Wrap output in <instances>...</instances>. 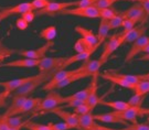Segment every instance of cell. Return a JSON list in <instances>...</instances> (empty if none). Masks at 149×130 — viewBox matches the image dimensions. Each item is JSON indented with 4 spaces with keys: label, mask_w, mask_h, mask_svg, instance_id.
<instances>
[{
    "label": "cell",
    "mask_w": 149,
    "mask_h": 130,
    "mask_svg": "<svg viewBox=\"0 0 149 130\" xmlns=\"http://www.w3.org/2000/svg\"><path fill=\"white\" fill-rule=\"evenodd\" d=\"M64 104V97L59 94V93L51 91L48 95L42 99L41 104L38 106V108L36 109V111L40 113V114H45L49 113L51 109H54L56 107H59L60 105Z\"/></svg>",
    "instance_id": "3957f363"
},
{
    "label": "cell",
    "mask_w": 149,
    "mask_h": 130,
    "mask_svg": "<svg viewBox=\"0 0 149 130\" xmlns=\"http://www.w3.org/2000/svg\"><path fill=\"white\" fill-rule=\"evenodd\" d=\"M32 78H33V75L27 76V77H22V78H16V80H11V81H7V82H0V87H3L5 88V92L10 96L11 93L17 91L19 87L23 86L26 83L31 81Z\"/></svg>",
    "instance_id": "9a60e30c"
},
{
    "label": "cell",
    "mask_w": 149,
    "mask_h": 130,
    "mask_svg": "<svg viewBox=\"0 0 149 130\" xmlns=\"http://www.w3.org/2000/svg\"><path fill=\"white\" fill-rule=\"evenodd\" d=\"M49 113L55 114L59 118L63 120L65 124H68L71 129H80V121L79 115L74 114V113H70L68 110H64L62 107H56L54 109H51Z\"/></svg>",
    "instance_id": "52a82bcc"
},
{
    "label": "cell",
    "mask_w": 149,
    "mask_h": 130,
    "mask_svg": "<svg viewBox=\"0 0 149 130\" xmlns=\"http://www.w3.org/2000/svg\"><path fill=\"white\" fill-rule=\"evenodd\" d=\"M143 52H145V53H149V45H147V46L143 50Z\"/></svg>",
    "instance_id": "11a10c76"
},
{
    "label": "cell",
    "mask_w": 149,
    "mask_h": 130,
    "mask_svg": "<svg viewBox=\"0 0 149 130\" xmlns=\"http://www.w3.org/2000/svg\"><path fill=\"white\" fill-rule=\"evenodd\" d=\"M140 76V80H146V81H149V73H146V74H143Z\"/></svg>",
    "instance_id": "f5cc1de1"
},
{
    "label": "cell",
    "mask_w": 149,
    "mask_h": 130,
    "mask_svg": "<svg viewBox=\"0 0 149 130\" xmlns=\"http://www.w3.org/2000/svg\"><path fill=\"white\" fill-rule=\"evenodd\" d=\"M74 30L76 33L81 34V37L84 39L86 42L90 44L91 46H95L96 44L98 43L97 35H95V33L93 32L91 29L81 27V26H76V27L74 28Z\"/></svg>",
    "instance_id": "ffe728a7"
},
{
    "label": "cell",
    "mask_w": 149,
    "mask_h": 130,
    "mask_svg": "<svg viewBox=\"0 0 149 130\" xmlns=\"http://www.w3.org/2000/svg\"><path fill=\"white\" fill-rule=\"evenodd\" d=\"M75 6V1H68V2H50L44 9L39 10L37 12L38 16H54L56 13L62 12L65 9H69L70 7Z\"/></svg>",
    "instance_id": "30bf717a"
},
{
    "label": "cell",
    "mask_w": 149,
    "mask_h": 130,
    "mask_svg": "<svg viewBox=\"0 0 149 130\" xmlns=\"http://www.w3.org/2000/svg\"><path fill=\"white\" fill-rule=\"evenodd\" d=\"M148 1H149V0H148Z\"/></svg>",
    "instance_id": "be15d7a7"
},
{
    "label": "cell",
    "mask_w": 149,
    "mask_h": 130,
    "mask_svg": "<svg viewBox=\"0 0 149 130\" xmlns=\"http://www.w3.org/2000/svg\"><path fill=\"white\" fill-rule=\"evenodd\" d=\"M94 119L96 121L106 122V124H122L124 126H128V121L117 117L115 114H113V111H111V113H105V114L94 115Z\"/></svg>",
    "instance_id": "d6986e66"
},
{
    "label": "cell",
    "mask_w": 149,
    "mask_h": 130,
    "mask_svg": "<svg viewBox=\"0 0 149 130\" xmlns=\"http://www.w3.org/2000/svg\"><path fill=\"white\" fill-rule=\"evenodd\" d=\"M133 92L135 94L141 95V96H147L149 94V81L141 80L139 83H137L135 85V88H134Z\"/></svg>",
    "instance_id": "f546056e"
},
{
    "label": "cell",
    "mask_w": 149,
    "mask_h": 130,
    "mask_svg": "<svg viewBox=\"0 0 149 130\" xmlns=\"http://www.w3.org/2000/svg\"><path fill=\"white\" fill-rule=\"evenodd\" d=\"M9 97V95L6 92H1L0 93V108L3 107L6 105V102H7V98Z\"/></svg>",
    "instance_id": "c3c4849f"
},
{
    "label": "cell",
    "mask_w": 149,
    "mask_h": 130,
    "mask_svg": "<svg viewBox=\"0 0 149 130\" xmlns=\"http://www.w3.org/2000/svg\"><path fill=\"white\" fill-rule=\"evenodd\" d=\"M105 64V62H103L101 59H97V60H92V59H87V60L84 61V63L81 65L79 68L76 70L79 72H84V73H88L93 76L95 73H98L100 72V68H101L103 65Z\"/></svg>",
    "instance_id": "2e32d148"
},
{
    "label": "cell",
    "mask_w": 149,
    "mask_h": 130,
    "mask_svg": "<svg viewBox=\"0 0 149 130\" xmlns=\"http://www.w3.org/2000/svg\"><path fill=\"white\" fill-rule=\"evenodd\" d=\"M86 102L85 100H79V99H74V100H70L66 103V106L65 107H71V108H76V107H79L81 105H83V104H85Z\"/></svg>",
    "instance_id": "bcb514c9"
},
{
    "label": "cell",
    "mask_w": 149,
    "mask_h": 130,
    "mask_svg": "<svg viewBox=\"0 0 149 130\" xmlns=\"http://www.w3.org/2000/svg\"><path fill=\"white\" fill-rule=\"evenodd\" d=\"M54 45V41H50L43 44L41 48H38L36 50H22V51H16V53L21 55L26 59H32V60H41L43 59L47 52Z\"/></svg>",
    "instance_id": "ba28073f"
},
{
    "label": "cell",
    "mask_w": 149,
    "mask_h": 130,
    "mask_svg": "<svg viewBox=\"0 0 149 130\" xmlns=\"http://www.w3.org/2000/svg\"><path fill=\"white\" fill-rule=\"evenodd\" d=\"M111 26H109V20H105V19H101L100 21V27H98V32H97V40L98 43L103 44L104 41L106 40L107 34L111 31Z\"/></svg>",
    "instance_id": "484cf974"
},
{
    "label": "cell",
    "mask_w": 149,
    "mask_h": 130,
    "mask_svg": "<svg viewBox=\"0 0 149 130\" xmlns=\"http://www.w3.org/2000/svg\"><path fill=\"white\" fill-rule=\"evenodd\" d=\"M113 114H115L117 117L126 120L132 124H137V118L139 116H144V108L143 107H129L125 110H113Z\"/></svg>",
    "instance_id": "8fae6325"
},
{
    "label": "cell",
    "mask_w": 149,
    "mask_h": 130,
    "mask_svg": "<svg viewBox=\"0 0 149 130\" xmlns=\"http://www.w3.org/2000/svg\"><path fill=\"white\" fill-rule=\"evenodd\" d=\"M102 77L106 81L111 82L113 84H116L118 86L124 87V88H127V89H130V91H134L135 88V85L136 84H133V83H129V82L125 81V80H122L117 76H115L113 74V72H106V73H103L102 74Z\"/></svg>",
    "instance_id": "7402d4cb"
},
{
    "label": "cell",
    "mask_w": 149,
    "mask_h": 130,
    "mask_svg": "<svg viewBox=\"0 0 149 130\" xmlns=\"http://www.w3.org/2000/svg\"><path fill=\"white\" fill-rule=\"evenodd\" d=\"M68 56H60V57H48L44 56L40 60V64L38 68L40 72H58L61 70V66L63 65Z\"/></svg>",
    "instance_id": "5b68a950"
},
{
    "label": "cell",
    "mask_w": 149,
    "mask_h": 130,
    "mask_svg": "<svg viewBox=\"0 0 149 130\" xmlns=\"http://www.w3.org/2000/svg\"><path fill=\"white\" fill-rule=\"evenodd\" d=\"M126 35H127L126 32H123V33H120V34H113L112 37L105 42L104 50H103V53H102V55L100 56V59H101L103 62L106 63L107 61H108V59H109V56H111L122 44H124L125 39H126Z\"/></svg>",
    "instance_id": "7a4b0ae2"
},
{
    "label": "cell",
    "mask_w": 149,
    "mask_h": 130,
    "mask_svg": "<svg viewBox=\"0 0 149 130\" xmlns=\"http://www.w3.org/2000/svg\"><path fill=\"white\" fill-rule=\"evenodd\" d=\"M26 128L28 130H54L53 124L50 122L48 125H42V124H37V122H32L28 120L26 124Z\"/></svg>",
    "instance_id": "4dcf8cb0"
},
{
    "label": "cell",
    "mask_w": 149,
    "mask_h": 130,
    "mask_svg": "<svg viewBox=\"0 0 149 130\" xmlns=\"http://www.w3.org/2000/svg\"><path fill=\"white\" fill-rule=\"evenodd\" d=\"M93 109L91 108V106L88 105V104H83V105H81V106H79V107H76V108L73 109V113L76 115H79V116H82V115H85L87 114V113H90V111H92Z\"/></svg>",
    "instance_id": "74e56055"
},
{
    "label": "cell",
    "mask_w": 149,
    "mask_h": 130,
    "mask_svg": "<svg viewBox=\"0 0 149 130\" xmlns=\"http://www.w3.org/2000/svg\"><path fill=\"white\" fill-rule=\"evenodd\" d=\"M53 72H40L37 75H33L30 82L26 83L23 86L19 87L17 91L13 92V96H26L28 97L34 89H37L39 86L42 84H45L47 82L50 81V78L53 76Z\"/></svg>",
    "instance_id": "6da1fadb"
},
{
    "label": "cell",
    "mask_w": 149,
    "mask_h": 130,
    "mask_svg": "<svg viewBox=\"0 0 149 130\" xmlns=\"http://www.w3.org/2000/svg\"><path fill=\"white\" fill-rule=\"evenodd\" d=\"M100 10V16L101 19H105V20H112L114 17L117 15V12L112 10L111 8H105V9H98Z\"/></svg>",
    "instance_id": "8d00e7d4"
},
{
    "label": "cell",
    "mask_w": 149,
    "mask_h": 130,
    "mask_svg": "<svg viewBox=\"0 0 149 130\" xmlns=\"http://www.w3.org/2000/svg\"><path fill=\"white\" fill-rule=\"evenodd\" d=\"M80 121V130H92L95 126V119L93 110L85 115H82L79 118Z\"/></svg>",
    "instance_id": "603a6c76"
},
{
    "label": "cell",
    "mask_w": 149,
    "mask_h": 130,
    "mask_svg": "<svg viewBox=\"0 0 149 130\" xmlns=\"http://www.w3.org/2000/svg\"><path fill=\"white\" fill-rule=\"evenodd\" d=\"M114 3H115L114 0H98L94 3V6L97 9H105V8H111Z\"/></svg>",
    "instance_id": "ab89813d"
},
{
    "label": "cell",
    "mask_w": 149,
    "mask_h": 130,
    "mask_svg": "<svg viewBox=\"0 0 149 130\" xmlns=\"http://www.w3.org/2000/svg\"><path fill=\"white\" fill-rule=\"evenodd\" d=\"M137 60H138V61H149V53H146L145 55H143V56L138 57Z\"/></svg>",
    "instance_id": "f907efd6"
},
{
    "label": "cell",
    "mask_w": 149,
    "mask_h": 130,
    "mask_svg": "<svg viewBox=\"0 0 149 130\" xmlns=\"http://www.w3.org/2000/svg\"><path fill=\"white\" fill-rule=\"evenodd\" d=\"M147 45H149V37H147L146 34L143 35V37H140L139 39H137V40L132 44L130 49H129V51L127 52L126 57H125V63L130 62L136 55L139 54L140 52H143V50H144Z\"/></svg>",
    "instance_id": "4fadbf2b"
},
{
    "label": "cell",
    "mask_w": 149,
    "mask_h": 130,
    "mask_svg": "<svg viewBox=\"0 0 149 130\" xmlns=\"http://www.w3.org/2000/svg\"><path fill=\"white\" fill-rule=\"evenodd\" d=\"M113 74L115 76H117L122 80H125V81L129 82V83H133V84H137L141 81L140 80V76L139 75H132V74H119V73H116V72H113Z\"/></svg>",
    "instance_id": "d6a6232c"
},
{
    "label": "cell",
    "mask_w": 149,
    "mask_h": 130,
    "mask_svg": "<svg viewBox=\"0 0 149 130\" xmlns=\"http://www.w3.org/2000/svg\"><path fill=\"white\" fill-rule=\"evenodd\" d=\"M100 105H104V106H107V107H111L114 110H125V109H128L129 107H132L127 102H123V100H113V102H106V100H101L100 102Z\"/></svg>",
    "instance_id": "83f0119b"
},
{
    "label": "cell",
    "mask_w": 149,
    "mask_h": 130,
    "mask_svg": "<svg viewBox=\"0 0 149 130\" xmlns=\"http://www.w3.org/2000/svg\"><path fill=\"white\" fill-rule=\"evenodd\" d=\"M10 126L8 124V117L6 115L0 116V130H9Z\"/></svg>",
    "instance_id": "f6af8a7d"
},
{
    "label": "cell",
    "mask_w": 149,
    "mask_h": 130,
    "mask_svg": "<svg viewBox=\"0 0 149 130\" xmlns=\"http://www.w3.org/2000/svg\"><path fill=\"white\" fill-rule=\"evenodd\" d=\"M31 10H34V9H33V7H32V3L29 2V1H27V2H21V3L15 6V7H10V8H5V9H2V11H3L8 17L13 16V15H22V13H24V12H28V11H31Z\"/></svg>",
    "instance_id": "44dd1931"
},
{
    "label": "cell",
    "mask_w": 149,
    "mask_h": 130,
    "mask_svg": "<svg viewBox=\"0 0 149 130\" xmlns=\"http://www.w3.org/2000/svg\"><path fill=\"white\" fill-rule=\"evenodd\" d=\"M16 26L19 30L24 31V30H27L28 27H29V23H28L23 18H18V19L16 20Z\"/></svg>",
    "instance_id": "7bdbcfd3"
},
{
    "label": "cell",
    "mask_w": 149,
    "mask_h": 130,
    "mask_svg": "<svg viewBox=\"0 0 149 130\" xmlns=\"http://www.w3.org/2000/svg\"><path fill=\"white\" fill-rule=\"evenodd\" d=\"M94 46H91L90 44L86 42L83 38L79 39L74 44V50L76 53H82V52H85V51H88V50L93 49Z\"/></svg>",
    "instance_id": "1f68e13d"
},
{
    "label": "cell",
    "mask_w": 149,
    "mask_h": 130,
    "mask_svg": "<svg viewBox=\"0 0 149 130\" xmlns=\"http://www.w3.org/2000/svg\"><path fill=\"white\" fill-rule=\"evenodd\" d=\"M98 76H100V72H98V73H95L94 75L92 76V81H91V83H92V86L93 87H92V91H91L90 96H88L87 100H86V104H88L92 109H94L97 105H100V102L103 100L107 95H109L111 92L113 91V88H111V89H109L105 95H103L102 97H98V96H97V88H98V86H97V78H98Z\"/></svg>",
    "instance_id": "7c38bea8"
},
{
    "label": "cell",
    "mask_w": 149,
    "mask_h": 130,
    "mask_svg": "<svg viewBox=\"0 0 149 130\" xmlns=\"http://www.w3.org/2000/svg\"><path fill=\"white\" fill-rule=\"evenodd\" d=\"M7 18H8V16L6 15L3 11H2V10L0 11V22L3 21V20H5V19H7Z\"/></svg>",
    "instance_id": "816d5d0a"
},
{
    "label": "cell",
    "mask_w": 149,
    "mask_h": 130,
    "mask_svg": "<svg viewBox=\"0 0 149 130\" xmlns=\"http://www.w3.org/2000/svg\"><path fill=\"white\" fill-rule=\"evenodd\" d=\"M96 1H98V0H95V2H96ZM95 2H94V3H95Z\"/></svg>",
    "instance_id": "6125c7cd"
},
{
    "label": "cell",
    "mask_w": 149,
    "mask_h": 130,
    "mask_svg": "<svg viewBox=\"0 0 149 130\" xmlns=\"http://www.w3.org/2000/svg\"><path fill=\"white\" fill-rule=\"evenodd\" d=\"M40 38L44 39L47 42L53 41L55 37H56V27L55 26H49V27L44 28L40 32Z\"/></svg>",
    "instance_id": "f1b7e54d"
},
{
    "label": "cell",
    "mask_w": 149,
    "mask_h": 130,
    "mask_svg": "<svg viewBox=\"0 0 149 130\" xmlns=\"http://www.w3.org/2000/svg\"><path fill=\"white\" fill-rule=\"evenodd\" d=\"M127 35H126V39H125V42L124 44H128L132 43V42H135L137 39H139L140 37H143L146 34V26H139V27H135L129 32H126Z\"/></svg>",
    "instance_id": "cb8c5ba5"
},
{
    "label": "cell",
    "mask_w": 149,
    "mask_h": 130,
    "mask_svg": "<svg viewBox=\"0 0 149 130\" xmlns=\"http://www.w3.org/2000/svg\"><path fill=\"white\" fill-rule=\"evenodd\" d=\"M54 130H69L71 129L68 124L65 122H60V124H53Z\"/></svg>",
    "instance_id": "7dc6e473"
},
{
    "label": "cell",
    "mask_w": 149,
    "mask_h": 130,
    "mask_svg": "<svg viewBox=\"0 0 149 130\" xmlns=\"http://www.w3.org/2000/svg\"><path fill=\"white\" fill-rule=\"evenodd\" d=\"M116 1H119V0H114V2H116ZM129 1H134V2H138V0H129Z\"/></svg>",
    "instance_id": "91938a15"
},
{
    "label": "cell",
    "mask_w": 149,
    "mask_h": 130,
    "mask_svg": "<svg viewBox=\"0 0 149 130\" xmlns=\"http://www.w3.org/2000/svg\"><path fill=\"white\" fill-rule=\"evenodd\" d=\"M137 23H138V22L133 20V19H125L124 26H123V29H124L123 32H129V31H132L134 28L136 27Z\"/></svg>",
    "instance_id": "b9f144b4"
},
{
    "label": "cell",
    "mask_w": 149,
    "mask_h": 130,
    "mask_svg": "<svg viewBox=\"0 0 149 130\" xmlns=\"http://www.w3.org/2000/svg\"><path fill=\"white\" fill-rule=\"evenodd\" d=\"M21 128H22V127H17V128H10L9 130H20Z\"/></svg>",
    "instance_id": "6f0895ef"
},
{
    "label": "cell",
    "mask_w": 149,
    "mask_h": 130,
    "mask_svg": "<svg viewBox=\"0 0 149 130\" xmlns=\"http://www.w3.org/2000/svg\"><path fill=\"white\" fill-rule=\"evenodd\" d=\"M40 64V60H32V59H21V60L11 61L9 63L0 64V67H38Z\"/></svg>",
    "instance_id": "e0dca14e"
},
{
    "label": "cell",
    "mask_w": 149,
    "mask_h": 130,
    "mask_svg": "<svg viewBox=\"0 0 149 130\" xmlns=\"http://www.w3.org/2000/svg\"><path fill=\"white\" fill-rule=\"evenodd\" d=\"M120 130H149V125L147 124H132Z\"/></svg>",
    "instance_id": "60d3db41"
},
{
    "label": "cell",
    "mask_w": 149,
    "mask_h": 130,
    "mask_svg": "<svg viewBox=\"0 0 149 130\" xmlns=\"http://www.w3.org/2000/svg\"><path fill=\"white\" fill-rule=\"evenodd\" d=\"M27 98L28 97H26V96H13L10 107L7 109V111H6L3 115H6L7 117L18 116V115H19V110L21 109V107L23 106V104L26 103Z\"/></svg>",
    "instance_id": "ac0fdd59"
},
{
    "label": "cell",
    "mask_w": 149,
    "mask_h": 130,
    "mask_svg": "<svg viewBox=\"0 0 149 130\" xmlns=\"http://www.w3.org/2000/svg\"><path fill=\"white\" fill-rule=\"evenodd\" d=\"M146 96H141V95H138V94H135L134 96L129 98L127 103L132 106V107H141V104H143V100H144Z\"/></svg>",
    "instance_id": "d590c367"
},
{
    "label": "cell",
    "mask_w": 149,
    "mask_h": 130,
    "mask_svg": "<svg viewBox=\"0 0 149 130\" xmlns=\"http://www.w3.org/2000/svg\"><path fill=\"white\" fill-rule=\"evenodd\" d=\"M92 130H104V128H103V126L98 125V124H96L95 122V126H94V128Z\"/></svg>",
    "instance_id": "db71d44e"
},
{
    "label": "cell",
    "mask_w": 149,
    "mask_h": 130,
    "mask_svg": "<svg viewBox=\"0 0 149 130\" xmlns=\"http://www.w3.org/2000/svg\"><path fill=\"white\" fill-rule=\"evenodd\" d=\"M147 121H148V124H149V117H148V119H147Z\"/></svg>",
    "instance_id": "94428289"
},
{
    "label": "cell",
    "mask_w": 149,
    "mask_h": 130,
    "mask_svg": "<svg viewBox=\"0 0 149 130\" xmlns=\"http://www.w3.org/2000/svg\"><path fill=\"white\" fill-rule=\"evenodd\" d=\"M124 21H125V19L123 18L122 15L117 13L116 16L113 18L112 20H109V26H111V29L114 30V29L123 28V26H124Z\"/></svg>",
    "instance_id": "e575fe53"
},
{
    "label": "cell",
    "mask_w": 149,
    "mask_h": 130,
    "mask_svg": "<svg viewBox=\"0 0 149 130\" xmlns=\"http://www.w3.org/2000/svg\"><path fill=\"white\" fill-rule=\"evenodd\" d=\"M50 2H51L50 0H33V1H31L32 7L34 10H42Z\"/></svg>",
    "instance_id": "f35d334b"
},
{
    "label": "cell",
    "mask_w": 149,
    "mask_h": 130,
    "mask_svg": "<svg viewBox=\"0 0 149 130\" xmlns=\"http://www.w3.org/2000/svg\"><path fill=\"white\" fill-rule=\"evenodd\" d=\"M43 98L41 97H28L26 103L23 104V106L21 107V109L19 110V115L26 114L32 110H36L38 108V106L41 104Z\"/></svg>",
    "instance_id": "d4e9b609"
},
{
    "label": "cell",
    "mask_w": 149,
    "mask_h": 130,
    "mask_svg": "<svg viewBox=\"0 0 149 130\" xmlns=\"http://www.w3.org/2000/svg\"><path fill=\"white\" fill-rule=\"evenodd\" d=\"M75 73H77V70H60L58 72H55L53 74V76L50 78V81L47 82L43 86V91H47V92H51L53 91L54 87L56 84L61 83L62 81H64L65 78H68L70 76L74 75Z\"/></svg>",
    "instance_id": "9c48e42d"
},
{
    "label": "cell",
    "mask_w": 149,
    "mask_h": 130,
    "mask_svg": "<svg viewBox=\"0 0 149 130\" xmlns=\"http://www.w3.org/2000/svg\"><path fill=\"white\" fill-rule=\"evenodd\" d=\"M144 115H149V108H144Z\"/></svg>",
    "instance_id": "9f6ffc18"
},
{
    "label": "cell",
    "mask_w": 149,
    "mask_h": 130,
    "mask_svg": "<svg viewBox=\"0 0 149 130\" xmlns=\"http://www.w3.org/2000/svg\"><path fill=\"white\" fill-rule=\"evenodd\" d=\"M21 18H23L26 21L30 24L33 20H34V18H36V13H34V10H31V11H28V12H24V13H22L21 15Z\"/></svg>",
    "instance_id": "ee69618b"
},
{
    "label": "cell",
    "mask_w": 149,
    "mask_h": 130,
    "mask_svg": "<svg viewBox=\"0 0 149 130\" xmlns=\"http://www.w3.org/2000/svg\"><path fill=\"white\" fill-rule=\"evenodd\" d=\"M102 44L101 43H97L93 48V49L88 50V51H85V52H82V53H76L75 55H72V56H68V59L65 60V62L63 63V65L61 66V70H65L68 66H70V65L74 64V63H76V62H80V61H85L87 60V59H90V56L94 52H95L96 50L98 49L100 46H101Z\"/></svg>",
    "instance_id": "5bb4252c"
},
{
    "label": "cell",
    "mask_w": 149,
    "mask_h": 130,
    "mask_svg": "<svg viewBox=\"0 0 149 130\" xmlns=\"http://www.w3.org/2000/svg\"><path fill=\"white\" fill-rule=\"evenodd\" d=\"M8 124L10 126V128H17V127H23V126H26L27 121H23L21 117L18 115V116L8 117Z\"/></svg>",
    "instance_id": "836d02e7"
},
{
    "label": "cell",
    "mask_w": 149,
    "mask_h": 130,
    "mask_svg": "<svg viewBox=\"0 0 149 130\" xmlns=\"http://www.w3.org/2000/svg\"><path fill=\"white\" fill-rule=\"evenodd\" d=\"M138 2H140L143 7H144L145 11H146V15H147V20L149 19V1L148 0H138Z\"/></svg>",
    "instance_id": "681fc988"
},
{
    "label": "cell",
    "mask_w": 149,
    "mask_h": 130,
    "mask_svg": "<svg viewBox=\"0 0 149 130\" xmlns=\"http://www.w3.org/2000/svg\"><path fill=\"white\" fill-rule=\"evenodd\" d=\"M60 13L61 15H69V16L90 18V19H101L100 10L94 5L87 6V7H81V8H74V9H65Z\"/></svg>",
    "instance_id": "277c9868"
},
{
    "label": "cell",
    "mask_w": 149,
    "mask_h": 130,
    "mask_svg": "<svg viewBox=\"0 0 149 130\" xmlns=\"http://www.w3.org/2000/svg\"><path fill=\"white\" fill-rule=\"evenodd\" d=\"M103 128H104V130H116V129H112V128H107V127H104V126H103Z\"/></svg>",
    "instance_id": "680465c9"
},
{
    "label": "cell",
    "mask_w": 149,
    "mask_h": 130,
    "mask_svg": "<svg viewBox=\"0 0 149 130\" xmlns=\"http://www.w3.org/2000/svg\"><path fill=\"white\" fill-rule=\"evenodd\" d=\"M92 83H91L90 85H87L85 88H83L82 91L80 92L75 93L73 95H71V96H68V97H64V104L70 102V100H74V99H79V100H87V98L90 96L91 94V91H92Z\"/></svg>",
    "instance_id": "4316f807"
},
{
    "label": "cell",
    "mask_w": 149,
    "mask_h": 130,
    "mask_svg": "<svg viewBox=\"0 0 149 130\" xmlns=\"http://www.w3.org/2000/svg\"><path fill=\"white\" fill-rule=\"evenodd\" d=\"M122 16L124 19H133L137 22H141L143 24L148 21L146 11H145L144 7L140 2L134 3L132 7H129L128 9H126L123 12Z\"/></svg>",
    "instance_id": "8992f818"
}]
</instances>
